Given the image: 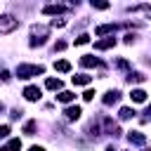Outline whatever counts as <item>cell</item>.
Instances as JSON below:
<instances>
[{
	"instance_id": "cell-4",
	"label": "cell",
	"mask_w": 151,
	"mask_h": 151,
	"mask_svg": "<svg viewBox=\"0 0 151 151\" xmlns=\"http://www.w3.org/2000/svg\"><path fill=\"white\" fill-rule=\"evenodd\" d=\"M24 97H26L28 101H38V99H40V90H38L35 85H28V87L24 90Z\"/></svg>"
},
{
	"instance_id": "cell-10",
	"label": "cell",
	"mask_w": 151,
	"mask_h": 151,
	"mask_svg": "<svg viewBox=\"0 0 151 151\" xmlns=\"http://www.w3.org/2000/svg\"><path fill=\"white\" fill-rule=\"evenodd\" d=\"M57 99H59L61 104H68V101H73V99H76V94H73L71 90H61V92L57 94Z\"/></svg>"
},
{
	"instance_id": "cell-8",
	"label": "cell",
	"mask_w": 151,
	"mask_h": 151,
	"mask_svg": "<svg viewBox=\"0 0 151 151\" xmlns=\"http://www.w3.org/2000/svg\"><path fill=\"white\" fill-rule=\"evenodd\" d=\"M113 45H116V38H104V40H97V42H94L97 50H109V47H113Z\"/></svg>"
},
{
	"instance_id": "cell-3",
	"label": "cell",
	"mask_w": 151,
	"mask_h": 151,
	"mask_svg": "<svg viewBox=\"0 0 151 151\" xmlns=\"http://www.w3.org/2000/svg\"><path fill=\"white\" fill-rule=\"evenodd\" d=\"M127 142H130V144H134V146H144V144H146V137H144L142 132L132 130V132L127 134Z\"/></svg>"
},
{
	"instance_id": "cell-11",
	"label": "cell",
	"mask_w": 151,
	"mask_h": 151,
	"mask_svg": "<svg viewBox=\"0 0 151 151\" xmlns=\"http://www.w3.org/2000/svg\"><path fill=\"white\" fill-rule=\"evenodd\" d=\"M0 151H21V139H9Z\"/></svg>"
},
{
	"instance_id": "cell-13",
	"label": "cell",
	"mask_w": 151,
	"mask_h": 151,
	"mask_svg": "<svg viewBox=\"0 0 151 151\" xmlns=\"http://www.w3.org/2000/svg\"><path fill=\"white\" fill-rule=\"evenodd\" d=\"M130 97H132V101H137V104L146 101V92H144V90H139V87H137V90H132V92H130Z\"/></svg>"
},
{
	"instance_id": "cell-28",
	"label": "cell",
	"mask_w": 151,
	"mask_h": 151,
	"mask_svg": "<svg viewBox=\"0 0 151 151\" xmlns=\"http://www.w3.org/2000/svg\"><path fill=\"white\" fill-rule=\"evenodd\" d=\"M109 151H113V149H109Z\"/></svg>"
},
{
	"instance_id": "cell-23",
	"label": "cell",
	"mask_w": 151,
	"mask_h": 151,
	"mask_svg": "<svg viewBox=\"0 0 151 151\" xmlns=\"http://www.w3.org/2000/svg\"><path fill=\"white\" fill-rule=\"evenodd\" d=\"M83 99H85V101H92V99H94V90H87V92L83 94Z\"/></svg>"
},
{
	"instance_id": "cell-27",
	"label": "cell",
	"mask_w": 151,
	"mask_h": 151,
	"mask_svg": "<svg viewBox=\"0 0 151 151\" xmlns=\"http://www.w3.org/2000/svg\"><path fill=\"white\" fill-rule=\"evenodd\" d=\"M149 113H151V109H149Z\"/></svg>"
},
{
	"instance_id": "cell-20",
	"label": "cell",
	"mask_w": 151,
	"mask_h": 151,
	"mask_svg": "<svg viewBox=\"0 0 151 151\" xmlns=\"http://www.w3.org/2000/svg\"><path fill=\"white\" fill-rule=\"evenodd\" d=\"M87 42H90V35H85V33L76 38V45H87Z\"/></svg>"
},
{
	"instance_id": "cell-24",
	"label": "cell",
	"mask_w": 151,
	"mask_h": 151,
	"mask_svg": "<svg viewBox=\"0 0 151 151\" xmlns=\"http://www.w3.org/2000/svg\"><path fill=\"white\" fill-rule=\"evenodd\" d=\"M52 26H59V28H61V26H66V21H64V19H54Z\"/></svg>"
},
{
	"instance_id": "cell-14",
	"label": "cell",
	"mask_w": 151,
	"mask_h": 151,
	"mask_svg": "<svg viewBox=\"0 0 151 151\" xmlns=\"http://www.w3.org/2000/svg\"><path fill=\"white\" fill-rule=\"evenodd\" d=\"M45 87L47 90H61V80L59 78H47L45 80Z\"/></svg>"
},
{
	"instance_id": "cell-26",
	"label": "cell",
	"mask_w": 151,
	"mask_h": 151,
	"mask_svg": "<svg viewBox=\"0 0 151 151\" xmlns=\"http://www.w3.org/2000/svg\"><path fill=\"white\" fill-rule=\"evenodd\" d=\"M2 109H5V106H2V104H0V113H2Z\"/></svg>"
},
{
	"instance_id": "cell-25",
	"label": "cell",
	"mask_w": 151,
	"mask_h": 151,
	"mask_svg": "<svg viewBox=\"0 0 151 151\" xmlns=\"http://www.w3.org/2000/svg\"><path fill=\"white\" fill-rule=\"evenodd\" d=\"M28 151H45V149H42V146H38V144H35V146H31V149H28Z\"/></svg>"
},
{
	"instance_id": "cell-18",
	"label": "cell",
	"mask_w": 151,
	"mask_h": 151,
	"mask_svg": "<svg viewBox=\"0 0 151 151\" xmlns=\"http://www.w3.org/2000/svg\"><path fill=\"white\" fill-rule=\"evenodd\" d=\"M118 116H120V120H130V118H132V116H134V111H132V109H127V106H125V109H120V113H118Z\"/></svg>"
},
{
	"instance_id": "cell-12",
	"label": "cell",
	"mask_w": 151,
	"mask_h": 151,
	"mask_svg": "<svg viewBox=\"0 0 151 151\" xmlns=\"http://www.w3.org/2000/svg\"><path fill=\"white\" fill-rule=\"evenodd\" d=\"M113 31H116V26H113V24H101V26H97V28H94V33H97V35H106V33H113Z\"/></svg>"
},
{
	"instance_id": "cell-6",
	"label": "cell",
	"mask_w": 151,
	"mask_h": 151,
	"mask_svg": "<svg viewBox=\"0 0 151 151\" xmlns=\"http://www.w3.org/2000/svg\"><path fill=\"white\" fill-rule=\"evenodd\" d=\"M80 113H83V111H80V106H68V109L64 111L66 120H78V118H80Z\"/></svg>"
},
{
	"instance_id": "cell-19",
	"label": "cell",
	"mask_w": 151,
	"mask_h": 151,
	"mask_svg": "<svg viewBox=\"0 0 151 151\" xmlns=\"http://www.w3.org/2000/svg\"><path fill=\"white\" fill-rule=\"evenodd\" d=\"M92 7H97V9H109V2H104V0H92Z\"/></svg>"
},
{
	"instance_id": "cell-9",
	"label": "cell",
	"mask_w": 151,
	"mask_h": 151,
	"mask_svg": "<svg viewBox=\"0 0 151 151\" xmlns=\"http://www.w3.org/2000/svg\"><path fill=\"white\" fill-rule=\"evenodd\" d=\"M80 66H85V68H92V66H99V59H97V57H90V54H85V57L80 59Z\"/></svg>"
},
{
	"instance_id": "cell-17",
	"label": "cell",
	"mask_w": 151,
	"mask_h": 151,
	"mask_svg": "<svg viewBox=\"0 0 151 151\" xmlns=\"http://www.w3.org/2000/svg\"><path fill=\"white\" fill-rule=\"evenodd\" d=\"M92 78L90 76H85V73H80V76H73V85H87Z\"/></svg>"
},
{
	"instance_id": "cell-1",
	"label": "cell",
	"mask_w": 151,
	"mask_h": 151,
	"mask_svg": "<svg viewBox=\"0 0 151 151\" xmlns=\"http://www.w3.org/2000/svg\"><path fill=\"white\" fill-rule=\"evenodd\" d=\"M45 68L42 66H33V64H19L17 68V76L19 78H33V76H42Z\"/></svg>"
},
{
	"instance_id": "cell-2",
	"label": "cell",
	"mask_w": 151,
	"mask_h": 151,
	"mask_svg": "<svg viewBox=\"0 0 151 151\" xmlns=\"http://www.w3.org/2000/svg\"><path fill=\"white\" fill-rule=\"evenodd\" d=\"M19 26V21L14 19V17H0V33H9V31H14Z\"/></svg>"
},
{
	"instance_id": "cell-22",
	"label": "cell",
	"mask_w": 151,
	"mask_h": 151,
	"mask_svg": "<svg viewBox=\"0 0 151 151\" xmlns=\"http://www.w3.org/2000/svg\"><path fill=\"white\" fill-rule=\"evenodd\" d=\"M9 134V125H0V139H5Z\"/></svg>"
},
{
	"instance_id": "cell-5",
	"label": "cell",
	"mask_w": 151,
	"mask_h": 151,
	"mask_svg": "<svg viewBox=\"0 0 151 151\" xmlns=\"http://www.w3.org/2000/svg\"><path fill=\"white\" fill-rule=\"evenodd\" d=\"M118 99H120V92H116V90H111V92H106V94H104V104H106V106L118 104Z\"/></svg>"
},
{
	"instance_id": "cell-21",
	"label": "cell",
	"mask_w": 151,
	"mask_h": 151,
	"mask_svg": "<svg viewBox=\"0 0 151 151\" xmlns=\"http://www.w3.org/2000/svg\"><path fill=\"white\" fill-rule=\"evenodd\" d=\"M33 130H35V123H33V120H28V123L24 125V132H26V134H33Z\"/></svg>"
},
{
	"instance_id": "cell-16",
	"label": "cell",
	"mask_w": 151,
	"mask_h": 151,
	"mask_svg": "<svg viewBox=\"0 0 151 151\" xmlns=\"http://www.w3.org/2000/svg\"><path fill=\"white\" fill-rule=\"evenodd\" d=\"M54 68H57L59 73H68V71H71V64L61 59V61H54Z\"/></svg>"
},
{
	"instance_id": "cell-15",
	"label": "cell",
	"mask_w": 151,
	"mask_h": 151,
	"mask_svg": "<svg viewBox=\"0 0 151 151\" xmlns=\"http://www.w3.org/2000/svg\"><path fill=\"white\" fill-rule=\"evenodd\" d=\"M47 31H50L47 26H33V28H31V33H33V35H40V40H45Z\"/></svg>"
},
{
	"instance_id": "cell-7",
	"label": "cell",
	"mask_w": 151,
	"mask_h": 151,
	"mask_svg": "<svg viewBox=\"0 0 151 151\" xmlns=\"http://www.w3.org/2000/svg\"><path fill=\"white\" fill-rule=\"evenodd\" d=\"M42 12H45V14H61V12H66V7H64V5H45Z\"/></svg>"
}]
</instances>
